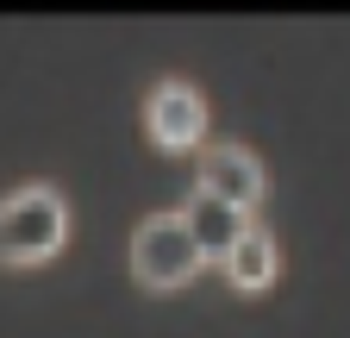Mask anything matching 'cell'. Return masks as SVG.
Masks as SVG:
<instances>
[{
	"instance_id": "obj_1",
	"label": "cell",
	"mask_w": 350,
	"mask_h": 338,
	"mask_svg": "<svg viewBox=\"0 0 350 338\" xmlns=\"http://www.w3.org/2000/svg\"><path fill=\"white\" fill-rule=\"evenodd\" d=\"M69 238V207L57 188H13L7 200H0V263L13 270H31L44 257H57Z\"/></svg>"
},
{
	"instance_id": "obj_2",
	"label": "cell",
	"mask_w": 350,
	"mask_h": 338,
	"mask_svg": "<svg viewBox=\"0 0 350 338\" xmlns=\"http://www.w3.org/2000/svg\"><path fill=\"white\" fill-rule=\"evenodd\" d=\"M200 244L188 232L182 213H150L138 220V232H131V276H138L144 288H182L194 270H200Z\"/></svg>"
},
{
	"instance_id": "obj_3",
	"label": "cell",
	"mask_w": 350,
	"mask_h": 338,
	"mask_svg": "<svg viewBox=\"0 0 350 338\" xmlns=\"http://www.w3.org/2000/svg\"><path fill=\"white\" fill-rule=\"evenodd\" d=\"M144 132L157 151H194L206 138V101L188 81H157L144 101Z\"/></svg>"
},
{
	"instance_id": "obj_4",
	"label": "cell",
	"mask_w": 350,
	"mask_h": 338,
	"mask_svg": "<svg viewBox=\"0 0 350 338\" xmlns=\"http://www.w3.org/2000/svg\"><path fill=\"white\" fill-rule=\"evenodd\" d=\"M200 194H219L226 207L250 213V207L262 200V163L244 144H213V151H200Z\"/></svg>"
},
{
	"instance_id": "obj_5",
	"label": "cell",
	"mask_w": 350,
	"mask_h": 338,
	"mask_svg": "<svg viewBox=\"0 0 350 338\" xmlns=\"http://www.w3.org/2000/svg\"><path fill=\"white\" fill-rule=\"evenodd\" d=\"M275 263H282V250H275V232H269V226H256V220L238 232V244L226 250V257H219V270L232 276V288H250V294L275 282Z\"/></svg>"
},
{
	"instance_id": "obj_6",
	"label": "cell",
	"mask_w": 350,
	"mask_h": 338,
	"mask_svg": "<svg viewBox=\"0 0 350 338\" xmlns=\"http://www.w3.org/2000/svg\"><path fill=\"white\" fill-rule=\"evenodd\" d=\"M182 220H188V232H194V244H200V257H226V250L238 244V232L250 226L238 207H226L219 194H200V188H194V200L182 207Z\"/></svg>"
}]
</instances>
